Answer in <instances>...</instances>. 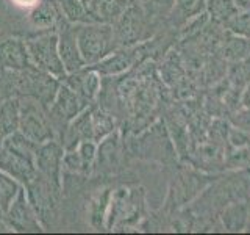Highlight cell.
Instances as JSON below:
<instances>
[{
	"label": "cell",
	"instance_id": "1",
	"mask_svg": "<svg viewBox=\"0 0 250 235\" xmlns=\"http://www.w3.org/2000/svg\"><path fill=\"white\" fill-rule=\"evenodd\" d=\"M14 2L22 6H30V5H35L36 0H14Z\"/></svg>",
	"mask_w": 250,
	"mask_h": 235
}]
</instances>
